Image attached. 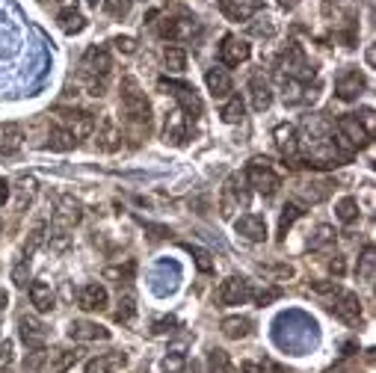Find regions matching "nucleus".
<instances>
[{
  "label": "nucleus",
  "instance_id": "obj_32",
  "mask_svg": "<svg viewBox=\"0 0 376 373\" xmlns=\"http://www.w3.org/2000/svg\"><path fill=\"white\" fill-rule=\"evenodd\" d=\"M163 65H166V71H172V74H184L187 71V51L178 45H166Z\"/></svg>",
  "mask_w": 376,
  "mask_h": 373
},
{
  "label": "nucleus",
  "instance_id": "obj_15",
  "mask_svg": "<svg viewBox=\"0 0 376 373\" xmlns=\"http://www.w3.org/2000/svg\"><path fill=\"white\" fill-rule=\"evenodd\" d=\"M338 134L344 137L352 148L370 146V134L364 130V125L359 122V116H356V113H347V116H341V119H338Z\"/></svg>",
  "mask_w": 376,
  "mask_h": 373
},
{
  "label": "nucleus",
  "instance_id": "obj_54",
  "mask_svg": "<svg viewBox=\"0 0 376 373\" xmlns=\"http://www.w3.org/2000/svg\"><path fill=\"white\" fill-rule=\"evenodd\" d=\"M9 361H12V341H3L0 344V370H3Z\"/></svg>",
  "mask_w": 376,
  "mask_h": 373
},
{
  "label": "nucleus",
  "instance_id": "obj_12",
  "mask_svg": "<svg viewBox=\"0 0 376 373\" xmlns=\"http://www.w3.org/2000/svg\"><path fill=\"white\" fill-rule=\"evenodd\" d=\"M216 3H219V12L228 21H234V24L249 21L252 15H258L264 9V0H216Z\"/></svg>",
  "mask_w": 376,
  "mask_h": 373
},
{
  "label": "nucleus",
  "instance_id": "obj_33",
  "mask_svg": "<svg viewBox=\"0 0 376 373\" xmlns=\"http://www.w3.org/2000/svg\"><path fill=\"white\" fill-rule=\"evenodd\" d=\"M332 243H335V228L326 225V223H320V225L314 228V232H311V237H308V249H311V252L329 249Z\"/></svg>",
  "mask_w": 376,
  "mask_h": 373
},
{
  "label": "nucleus",
  "instance_id": "obj_36",
  "mask_svg": "<svg viewBox=\"0 0 376 373\" xmlns=\"http://www.w3.org/2000/svg\"><path fill=\"white\" fill-rule=\"evenodd\" d=\"M335 216H338V223L352 225V223L359 219V202L352 199V196H344V199L335 205Z\"/></svg>",
  "mask_w": 376,
  "mask_h": 373
},
{
  "label": "nucleus",
  "instance_id": "obj_60",
  "mask_svg": "<svg viewBox=\"0 0 376 373\" xmlns=\"http://www.w3.org/2000/svg\"><path fill=\"white\" fill-rule=\"evenodd\" d=\"M275 3H279L282 9H296L300 6V0H275Z\"/></svg>",
  "mask_w": 376,
  "mask_h": 373
},
{
  "label": "nucleus",
  "instance_id": "obj_4",
  "mask_svg": "<svg viewBox=\"0 0 376 373\" xmlns=\"http://www.w3.org/2000/svg\"><path fill=\"white\" fill-rule=\"evenodd\" d=\"M160 86H163V89L169 92L172 98H175V101L181 104L178 110H181V113H184L187 119H198V116H202V98L196 95V89H193L190 83H178V80H160Z\"/></svg>",
  "mask_w": 376,
  "mask_h": 373
},
{
  "label": "nucleus",
  "instance_id": "obj_9",
  "mask_svg": "<svg viewBox=\"0 0 376 373\" xmlns=\"http://www.w3.org/2000/svg\"><path fill=\"white\" fill-rule=\"evenodd\" d=\"M80 216H83L80 202H74L71 196H65L57 207V214H53V234H69L71 228L80 223Z\"/></svg>",
  "mask_w": 376,
  "mask_h": 373
},
{
  "label": "nucleus",
  "instance_id": "obj_11",
  "mask_svg": "<svg viewBox=\"0 0 376 373\" xmlns=\"http://www.w3.org/2000/svg\"><path fill=\"white\" fill-rule=\"evenodd\" d=\"M216 296L223 305H243L246 300H252V284L243 276H228L223 284H219Z\"/></svg>",
  "mask_w": 376,
  "mask_h": 373
},
{
  "label": "nucleus",
  "instance_id": "obj_37",
  "mask_svg": "<svg viewBox=\"0 0 376 373\" xmlns=\"http://www.w3.org/2000/svg\"><path fill=\"white\" fill-rule=\"evenodd\" d=\"M243 113H246V107H243V101H240V95H231L228 98V104L223 107V122L225 125H237V122H243Z\"/></svg>",
  "mask_w": 376,
  "mask_h": 373
},
{
  "label": "nucleus",
  "instance_id": "obj_43",
  "mask_svg": "<svg viewBox=\"0 0 376 373\" xmlns=\"http://www.w3.org/2000/svg\"><path fill=\"white\" fill-rule=\"evenodd\" d=\"M130 9H134V0H104V12L110 18H116V21L128 18Z\"/></svg>",
  "mask_w": 376,
  "mask_h": 373
},
{
  "label": "nucleus",
  "instance_id": "obj_51",
  "mask_svg": "<svg viewBox=\"0 0 376 373\" xmlns=\"http://www.w3.org/2000/svg\"><path fill=\"white\" fill-rule=\"evenodd\" d=\"M252 296H255L258 305H270V302H275L282 296V288H267V290H258V293H252Z\"/></svg>",
  "mask_w": 376,
  "mask_h": 373
},
{
  "label": "nucleus",
  "instance_id": "obj_58",
  "mask_svg": "<svg viewBox=\"0 0 376 373\" xmlns=\"http://www.w3.org/2000/svg\"><path fill=\"white\" fill-rule=\"evenodd\" d=\"M190 347V338H181V341H175V344H169V353H175V356H184V349Z\"/></svg>",
  "mask_w": 376,
  "mask_h": 373
},
{
  "label": "nucleus",
  "instance_id": "obj_34",
  "mask_svg": "<svg viewBox=\"0 0 376 373\" xmlns=\"http://www.w3.org/2000/svg\"><path fill=\"white\" fill-rule=\"evenodd\" d=\"M275 33H279V24H275V18L267 12L258 15V21L249 24V36H255V39H275Z\"/></svg>",
  "mask_w": 376,
  "mask_h": 373
},
{
  "label": "nucleus",
  "instance_id": "obj_25",
  "mask_svg": "<svg viewBox=\"0 0 376 373\" xmlns=\"http://www.w3.org/2000/svg\"><path fill=\"white\" fill-rule=\"evenodd\" d=\"M249 101H252V110H255V113L270 110V104H273V86L264 80V74H255V78L249 80Z\"/></svg>",
  "mask_w": 376,
  "mask_h": 373
},
{
  "label": "nucleus",
  "instance_id": "obj_57",
  "mask_svg": "<svg viewBox=\"0 0 376 373\" xmlns=\"http://www.w3.org/2000/svg\"><path fill=\"white\" fill-rule=\"evenodd\" d=\"M9 196H12V186H9L6 178H0V207H3L9 202Z\"/></svg>",
  "mask_w": 376,
  "mask_h": 373
},
{
  "label": "nucleus",
  "instance_id": "obj_8",
  "mask_svg": "<svg viewBox=\"0 0 376 373\" xmlns=\"http://www.w3.org/2000/svg\"><path fill=\"white\" fill-rule=\"evenodd\" d=\"M364 89H368V80H364V74L359 69H344L335 80V95L341 101H356Z\"/></svg>",
  "mask_w": 376,
  "mask_h": 373
},
{
  "label": "nucleus",
  "instance_id": "obj_63",
  "mask_svg": "<svg viewBox=\"0 0 376 373\" xmlns=\"http://www.w3.org/2000/svg\"><path fill=\"white\" fill-rule=\"evenodd\" d=\"M376 62V53H373V48H368V65H373Z\"/></svg>",
  "mask_w": 376,
  "mask_h": 373
},
{
  "label": "nucleus",
  "instance_id": "obj_6",
  "mask_svg": "<svg viewBox=\"0 0 376 373\" xmlns=\"http://www.w3.org/2000/svg\"><path fill=\"white\" fill-rule=\"evenodd\" d=\"M57 116L62 119V128L74 134V139H83V137L95 134V116L86 113V110H65V107H60Z\"/></svg>",
  "mask_w": 376,
  "mask_h": 373
},
{
  "label": "nucleus",
  "instance_id": "obj_61",
  "mask_svg": "<svg viewBox=\"0 0 376 373\" xmlns=\"http://www.w3.org/2000/svg\"><path fill=\"white\" fill-rule=\"evenodd\" d=\"M6 305H9V293H6V290H0V314L6 311Z\"/></svg>",
  "mask_w": 376,
  "mask_h": 373
},
{
  "label": "nucleus",
  "instance_id": "obj_10",
  "mask_svg": "<svg viewBox=\"0 0 376 373\" xmlns=\"http://www.w3.org/2000/svg\"><path fill=\"white\" fill-rule=\"evenodd\" d=\"M18 335L30 349H45L48 347V326L39 317H21L18 320Z\"/></svg>",
  "mask_w": 376,
  "mask_h": 373
},
{
  "label": "nucleus",
  "instance_id": "obj_55",
  "mask_svg": "<svg viewBox=\"0 0 376 373\" xmlns=\"http://www.w3.org/2000/svg\"><path fill=\"white\" fill-rule=\"evenodd\" d=\"M130 272H134V264H128L125 270L110 267V270H104V276H107V279H130Z\"/></svg>",
  "mask_w": 376,
  "mask_h": 373
},
{
  "label": "nucleus",
  "instance_id": "obj_22",
  "mask_svg": "<svg viewBox=\"0 0 376 373\" xmlns=\"http://www.w3.org/2000/svg\"><path fill=\"white\" fill-rule=\"evenodd\" d=\"M205 83H207V92H211L214 98H219V101H225V98H231V92H234V83H231V74L225 69H207L205 74Z\"/></svg>",
  "mask_w": 376,
  "mask_h": 373
},
{
  "label": "nucleus",
  "instance_id": "obj_3",
  "mask_svg": "<svg viewBox=\"0 0 376 373\" xmlns=\"http://www.w3.org/2000/svg\"><path fill=\"white\" fill-rule=\"evenodd\" d=\"M243 178H246L252 186H255L261 196H275V193H279V186H282L279 172L270 166V160H267V157H255V160H252Z\"/></svg>",
  "mask_w": 376,
  "mask_h": 373
},
{
  "label": "nucleus",
  "instance_id": "obj_18",
  "mask_svg": "<svg viewBox=\"0 0 376 373\" xmlns=\"http://www.w3.org/2000/svg\"><path fill=\"white\" fill-rule=\"evenodd\" d=\"M249 57H252V45L240 36H225L223 45H219V60H223L225 65H240Z\"/></svg>",
  "mask_w": 376,
  "mask_h": 373
},
{
  "label": "nucleus",
  "instance_id": "obj_30",
  "mask_svg": "<svg viewBox=\"0 0 376 373\" xmlns=\"http://www.w3.org/2000/svg\"><path fill=\"white\" fill-rule=\"evenodd\" d=\"M219 329H223V335L231 338V341H240V338L252 335V320L249 317H225V320L219 323Z\"/></svg>",
  "mask_w": 376,
  "mask_h": 373
},
{
  "label": "nucleus",
  "instance_id": "obj_41",
  "mask_svg": "<svg viewBox=\"0 0 376 373\" xmlns=\"http://www.w3.org/2000/svg\"><path fill=\"white\" fill-rule=\"evenodd\" d=\"M373 267H376V252H373V246H364L361 258H359V279L370 284L373 281Z\"/></svg>",
  "mask_w": 376,
  "mask_h": 373
},
{
  "label": "nucleus",
  "instance_id": "obj_35",
  "mask_svg": "<svg viewBox=\"0 0 376 373\" xmlns=\"http://www.w3.org/2000/svg\"><path fill=\"white\" fill-rule=\"evenodd\" d=\"M51 356H53L51 358V373H65L80 361V349H57V353H51Z\"/></svg>",
  "mask_w": 376,
  "mask_h": 373
},
{
  "label": "nucleus",
  "instance_id": "obj_47",
  "mask_svg": "<svg viewBox=\"0 0 376 373\" xmlns=\"http://www.w3.org/2000/svg\"><path fill=\"white\" fill-rule=\"evenodd\" d=\"M258 270L264 272V276H275V279H291L293 276L291 264H261Z\"/></svg>",
  "mask_w": 376,
  "mask_h": 373
},
{
  "label": "nucleus",
  "instance_id": "obj_20",
  "mask_svg": "<svg viewBox=\"0 0 376 373\" xmlns=\"http://www.w3.org/2000/svg\"><path fill=\"white\" fill-rule=\"evenodd\" d=\"M121 128L113 116H104L101 122H98V134H95V142H98V148L101 151H116L121 148Z\"/></svg>",
  "mask_w": 376,
  "mask_h": 373
},
{
  "label": "nucleus",
  "instance_id": "obj_40",
  "mask_svg": "<svg viewBox=\"0 0 376 373\" xmlns=\"http://www.w3.org/2000/svg\"><path fill=\"white\" fill-rule=\"evenodd\" d=\"M45 232H48V223H45V219H39V223L30 228V237H27V243H24V258H30L33 252L42 246V240H45Z\"/></svg>",
  "mask_w": 376,
  "mask_h": 373
},
{
  "label": "nucleus",
  "instance_id": "obj_16",
  "mask_svg": "<svg viewBox=\"0 0 376 373\" xmlns=\"http://www.w3.org/2000/svg\"><path fill=\"white\" fill-rule=\"evenodd\" d=\"M107 302H110V293L101 281H89L77 290V305H80L83 311H104Z\"/></svg>",
  "mask_w": 376,
  "mask_h": 373
},
{
  "label": "nucleus",
  "instance_id": "obj_7",
  "mask_svg": "<svg viewBox=\"0 0 376 373\" xmlns=\"http://www.w3.org/2000/svg\"><path fill=\"white\" fill-rule=\"evenodd\" d=\"M332 296H335V305H332V311H335L344 323H359L361 320V302H359V296L347 290V288H338L332 290Z\"/></svg>",
  "mask_w": 376,
  "mask_h": 373
},
{
  "label": "nucleus",
  "instance_id": "obj_45",
  "mask_svg": "<svg viewBox=\"0 0 376 373\" xmlns=\"http://www.w3.org/2000/svg\"><path fill=\"white\" fill-rule=\"evenodd\" d=\"M207 365H211L214 373H228L231 370V358L225 349H211V356H207Z\"/></svg>",
  "mask_w": 376,
  "mask_h": 373
},
{
  "label": "nucleus",
  "instance_id": "obj_56",
  "mask_svg": "<svg viewBox=\"0 0 376 373\" xmlns=\"http://www.w3.org/2000/svg\"><path fill=\"white\" fill-rule=\"evenodd\" d=\"M329 270H332V272H335V276L341 279V276H344V272H347L344 258H341V255H335V261H332V264H329Z\"/></svg>",
  "mask_w": 376,
  "mask_h": 373
},
{
  "label": "nucleus",
  "instance_id": "obj_49",
  "mask_svg": "<svg viewBox=\"0 0 376 373\" xmlns=\"http://www.w3.org/2000/svg\"><path fill=\"white\" fill-rule=\"evenodd\" d=\"M113 48L119 51V53H137V39H130V36H116L113 39Z\"/></svg>",
  "mask_w": 376,
  "mask_h": 373
},
{
  "label": "nucleus",
  "instance_id": "obj_53",
  "mask_svg": "<svg viewBox=\"0 0 376 373\" xmlns=\"http://www.w3.org/2000/svg\"><path fill=\"white\" fill-rule=\"evenodd\" d=\"M359 116V113H356ZM359 122L364 125V130H368V134L373 137V130H376V119H373V110L368 107V110H361V116H359Z\"/></svg>",
  "mask_w": 376,
  "mask_h": 373
},
{
  "label": "nucleus",
  "instance_id": "obj_23",
  "mask_svg": "<svg viewBox=\"0 0 376 373\" xmlns=\"http://www.w3.org/2000/svg\"><path fill=\"white\" fill-rule=\"evenodd\" d=\"M69 338L71 341H107L110 329L98 326L92 320H74V323H69Z\"/></svg>",
  "mask_w": 376,
  "mask_h": 373
},
{
  "label": "nucleus",
  "instance_id": "obj_2",
  "mask_svg": "<svg viewBox=\"0 0 376 373\" xmlns=\"http://www.w3.org/2000/svg\"><path fill=\"white\" fill-rule=\"evenodd\" d=\"M279 78L300 80V83H308V80L314 78V69L308 65L302 45H296V42H291V45H287V51L279 57Z\"/></svg>",
  "mask_w": 376,
  "mask_h": 373
},
{
  "label": "nucleus",
  "instance_id": "obj_48",
  "mask_svg": "<svg viewBox=\"0 0 376 373\" xmlns=\"http://www.w3.org/2000/svg\"><path fill=\"white\" fill-rule=\"evenodd\" d=\"M27 281H30V267H27V261H21V264H15V270H12V284L24 290Z\"/></svg>",
  "mask_w": 376,
  "mask_h": 373
},
{
  "label": "nucleus",
  "instance_id": "obj_27",
  "mask_svg": "<svg viewBox=\"0 0 376 373\" xmlns=\"http://www.w3.org/2000/svg\"><path fill=\"white\" fill-rule=\"evenodd\" d=\"M125 365H128L125 353H104V356H98V358H92L89 365H86V373H116Z\"/></svg>",
  "mask_w": 376,
  "mask_h": 373
},
{
  "label": "nucleus",
  "instance_id": "obj_50",
  "mask_svg": "<svg viewBox=\"0 0 376 373\" xmlns=\"http://www.w3.org/2000/svg\"><path fill=\"white\" fill-rule=\"evenodd\" d=\"M163 370H166V373H184V356L169 353V356L163 358Z\"/></svg>",
  "mask_w": 376,
  "mask_h": 373
},
{
  "label": "nucleus",
  "instance_id": "obj_28",
  "mask_svg": "<svg viewBox=\"0 0 376 373\" xmlns=\"http://www.w3.org/2000/svg\"><path fill=\"white\" fill-rule=\"evenodd\" d=\"M74 146H77V139H74L71 130H65L62 125L51 128L48 142H45V148H48V151H60V155H65V151H71Z\"/></svg>",
  "mask_w": 376,
  "mask_h": 373
},
{
  "label": "nucleus",
  "instance_id": "obj_62",
  "mask_svg": "<svg viewBox=\"0 0 376 373\" xmlns=\"http://www.w3.org/2000/svg\"><path fill=\"white\" fill-rule=\"evenodd\" d=\"M57 3H60L62 9H74V6H77V0H57Z\"/></svg>",
  "mask_w": 376,
  "mask_h": 373
},
{
  "label": "nucleus",
  "instance_id": "obj_5",
  "mask_svg": "<svg viewBox=\"0 0 376 373\" xmlns=\"http://www.w3.org/2000/svg\"><path fill=\"white\" fill-rule=\"evenodd\" d=\"M243 175H228L225 184H223V199H219V211H223V216H234V211H240V207H246L249 202V193L246 186H243Z\"/></svg>",
  "mask_w": 376,
  "mask_h": 373
},
{
  "label": "nucleus",
  "instance_id": "obj_59",
  "mask_svg": "<svg viewBox=\"0 0 376 373\" xmlns=\"http://www.w3.org/2000/svg\"><path fill=\"white\" fill-rule=\"evenodd\" d=\"M243 370H246V373H264V365H252V361H243Z\"/></svg>",
  "mask_w": 376,
  "mask_h": 373
},
{
  "label": "nucleus",
  "instance_id": "obj_14",
  "mask_svg": "<svg viewBox=\"0 0 376 373\" xmlns=\"http://www.w3.org/2000/svg\"><path fill=\"white\" fill-rule=\"evenodd\" d=\"M234 232L249 243H264L267 240V219L261 214H243L240 219H234Z\"/></svg>",
  "mask_w": 376,
  "mask_h": 373
},
{
  "label": "nucleus",
  "instance_id": "obj_26",
  "mask_svg": "<svg viewBox=\"0 0 376 373\" xmlns=\"http://www.w3.org/2000/svg\"><path fill=\"white\" fill-rule=\"evenodd\" d=\"M30 302H33V309H36V311L48 314V311H53V305H57V296H53L51 284L33 281V284H30Z\"/></svg>",
  "mask_w": 376,
  "mask_h": 373
},
{
  "label": "nucleus",
  "instance_id": "obj_13",
  "mask_svg": "<svg viewBox=\"0 0 376 373\" xmlns=\"http://www.w3.org/2000/svg\"><path fill=\"white\" fill-rule=\"evenodd\" d=\"M110 69H113V60H110L107 48L92 45L83 53V74L86 78H110Z\"/></svg>",
  "mask_w": 376,
  "mask_h": 373
},
{
  "label": "nucleus",
  "instance_id": "obj_52",
  "mask_svg": "<svg viewBox=\"0 0 376 373\" xmlns=\"http://www.w3.org/2000/svg\"><path fill=\"white\" fill-rule=\"evenodd\" d=\"M45 349H33V353L24 358V367H30V370H39L42 367V361H45Z\"/></svg>",
  "mask_w": 376,
  "mask_h": 373
},
{
  "label": "nucleus",
  "instance_id": "obj_44",
  "mask_svg": "<svg viewBox=\"0 0 376 373\" xmlns=\"http://www.w3.org/2000/svg\"><path fill=\"white\" fill-rule=\"evenodd\" d=\"M187 252H193V258H196V267L198 272H214V261H211V252H205L202 246H193V243H187Z\"/></svg>",
  "mask_w": 376,
  "mask_h": 373
},
{
  "label": "nucleus",
  "instance_id": "obj_46",
  "mask_svg": "<svg viewBox=\"0 0 376 373\" xmlns=\"http://www.w3.org/2000/svg\"><path fill=\"white\" fill-rule=\"evenodd\" d=\"M178 326H181V323H178V317H160V320H154V323H151V335H154V338L172 335Z\"/></svg>",
  "mask_w": 376,
  "mask_h": 373
},
{
  "label": "nucleus",
  "instance_id": "obj_17",
  "mask_svg": "<svg viewBox=\"0 0 376 373\" xmlns=\"http://www.w3.org/2000/svg\"><path fill=\"white\" fill-rule=\"evenodd\" d=\"M198 30V21L190 15H175V18H166L160 24V36L169 39V42H184L190 39L193 33Z\"/></svg>",
  "mask_w": 376,
  "mask_h": 373
},
{
  "label": "nucleus",
  "instance_id": "obj_31",
  "mask_svg": "<svg viewBox=\"0 0 376 373\" xmlns=\"http://www.w3.org/2000/svg\"><path fill=\"white\" fill-rule=\"evenodd\" d=\"M0 134H3V139H0V151H3V155H15V151L21 148V142H24V130H21V125L6 122Z\"/></svg>",
  "mask_w": 376,
  "mask_h": 373
},
{
  "label": "nucleus",
  "instance_id": "obj_24",
  "mask_svg": "<svg viewBox=\"0 0 376 373\" xmlns=\"http://www.w3.org/2000/svg\"><path fill=\"white\" fill-rule=\"evenodd\" d=\"M293 193H296V199H302L305 205H317V202L329 199L332 181H300L293 186Z\"/></svg>",
  "mask_w": 376,
  "mask_h": 373
},
{
  "label": "nucleus",
  "instance_id": "obj_1",
  "mask_svg": "<svg viewBox=\"0 0 376 373\" xmlns=\"http://www.w3.org/2000/svg\"><path fill=\"white\" fill-rule=\"evenodd\" d=\"M121 116H125V125L134 130L137 137L146 134L148 137V128H151V104L146 101V95L137 89L134 80H125V92H121Z\"/></svg>",
  "mask_w": 376,
  "mask_h": 373
},
{
  "label": "nucleus",
  "instance_id": "obj_42",
  "mask_svg": "<svg viewBox=\"0 0 376 373\" xmlns=\"http://www.w3.org/2000/svg\"><path fill=\"white\" fill-rule=\"evenodd\" d=\"M33 196H36V178L24 175V178L18 181V211H24V207L33 202Z\"/></svg>",
  "mask_w": 376,
  "mask_h": 373
},
{
  "label": "nucleus",
  "instance_id": "obj_29",
  "mask_svg": "<svg viewBox=\"0 0 376 373\" xmlns=\"http://www.w3.org/2000/svg\"><path fill=\"white\" fill-rule=\"evenodd\" d=\"M57 24L65 36H77V33H83L86 27H89V21L77 12V9H62V12L57 15Z\"/></svg>",
  "mask_w": 376,
  "mask_h": 373
},
{
  "label": "nucleus",
  "instance_id": "obj_39",
  "mask_svg": "<svg viewBox=\"0 0 376 373\" xmlns=\"http://www.w3.org/2000/svg\"><path fill=\"white\" fill-rule=\"evenodd\" d=\"M302 214H305V211H302V207L296 205V202H291V205L282 207V219H279V237H282V240H284V234H287V228H291Z\"/></svg>",
  "mask_w": 376,
  "mask_h": 373
},
{
  "label": "nucleus",
  "instance_id": "obj_64",
  "mask_svg": "<svg viewBox=\"0 0 376 373\" xmlns=\"http://www.w3.org/2000/svg\"><path fill=\"white\" fill-rule=\"evenodd\" d=\"M0 225H3V219H0Z\"/></svg>",
  "mask_w": 376,
  "mask_h": 373
},
{
  "label": "nucleus",
  "instance_id": "obj_19",
  "mask_svg": "<svg viewBox=\"0 0 376 373\" xmlns=\"http://www.w3.org/2000/svg\"><path fill=\"white\" fill-rule=\"evenodd\" d=\"M273 137H275V146H279L284 160H296V157H300V130H296L293 125H287V122L284 125H275Z\"/></svg>",
  "mask_w": 376,
  "mask_h": 373
},
{
  "label": "nucleus",
  "instance_id": "obj_21",
  "mask_svg": "<svg viewBox=\"0 0 376 373\" xmlns=\"http://www.w3.org/2000/svg\"><path fill=\"white\" fill-rule=\"evenodd\" d=\"M187 119L178 107L169 110V116H166V125H163V139L169 142V146H184L187 142Z\"/></svg>",
  "mask_w": 376,
  "mask_h": 373
},
{
  "label": "nucleus",
  "instance_id": "obj_38",
  "mask_svg": "<svg viewBox=\"0 0 376 373\" xmlns=\"http://www.w3.org/2000/svg\"><path fill=\"white\" fill-rule=\"evenodd\" d=\"M134 314H137V300H134V293H125V296H119V309H116V323H130L134 320Z\"/></svg>",
  "mask_w": 376,
  "mask_h": 373
}]
</instances>
